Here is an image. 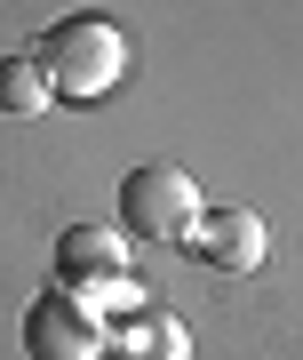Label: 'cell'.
Masks as SVG:
<instances>
[{
    "mask_svg": "<svg viewBox=\"0 0 303 360\" xmlns=\"http://www.w3.org/2000/svg\"><path fill=\"white\" fill-rule=\"evenodd\" d=\"M32 65L48 72V96L96 104L104 89H120V72H128V32L112 25V16H64V25L40 32Z\"/></svg>",
    "mask_w": 303,
    "mask_h": 360,
    "instance_id": "6da1fadb",
    "label": "cell"
},
{
    "mask_svg": "<svg viewBox=\"0 0 303 360\" xmlns=\"http://www.w3.org/2000/svg\"><path fill=\"white\" fill-rule=\"evenodd\" d=\"M191 224H200V184H191V168L144 160V168L120 176V232H136V240H184Z\"/></svg>",
    "mask_w": 303,
    "mask_h": 360,
    "instance_id": "7a4b0ae2",
    "label": "cell"
},
{
    "mask_svg": "<svg viewBox=\"0 0 303 360\" xmlns=\"http://www.w3.org/2000/svg\"><path fill=\"white\" fill-rule=\"evenodd\" d=\"M25 352L32 360H96L104 352V321L88 312L80 288H48L25 304Z\"/></svg>",
    "mask_w": 303,
    "mask_h": 360,
    "instance_id": "3957f363",
    "label": "cell"
},
{
    "mask_svg": "<svg viewBox=\"0 0 303 360\" xmlns=\"http://www.w3.org/2000/svg\"><path fill=\"white\" fill-rule=\"evenodd\" d=\"M176 248H191L208 272H255L271 240H264V217H255V208H200V224H191Z\"/></svg>",
    "mask_w": 303,
    "mask_h": 360,
    "instance_id": "277c9868",
    "label": "cell"
},
{
    "mask_svg": "<svg viewBox=\"0 0 303 360\" xmlns=\"http://www.w3.org/2000/svg\"><path fill=\"white\" fill-rule=\"evenodd\" d=\"M128 272V240L104 224H64L56 232V281L64 288H96V281H120Z\"/></svg>",
    "mask_w": 303,
    "mask_h": 360,
    "instance_id": "5b68a950",
    "label": "cell"
},
{
    "mask_svg": "<svg viewBox=\"0 0 303 360\" xmlns=\"http://www.w3.org/2000/svg\"><path fill=\"white\" fill-rule=\"evenodd\" d=\"M112 345H120V360H191V336H184L176 312H152V321L136 312V321L112 336Z\"/></svg>",
    "mask_w": 303,
    "mask_h": 360,
    "instance_id": "8992f818",
    "label": "cell"
},
{
    "mask_svg": "<svg viewBox=\"0 0 303 360\" xmlns=\"http://www.w3.org/2000/svg\"><path fill=\"white\" fill-rule=\"evenodd\" d=\"M0 112H16V120L48 112V72L32 56H0Z\"/></svg>",
    "mask_w": 303,
    "mask_h": 360,
    "instance_id": "52a82bcc",
    "label": "cell"
},
{
    "mask_svg": "<svg viewBox=\"0 0 303 360\" xmlns=\"http://www.w3.org/2000/svg\"><path fill=\"white\" fill-rule=\"evenodd\" d=\"M80 296H88V312H144V288L128 281V272H120V281H96V288H80Z\"/></svg>",
    "mask_w": 303,
    "mask_h": 360,
    "instance_id": "ba28073f",
    "label": "cell"
}]
</instances>
